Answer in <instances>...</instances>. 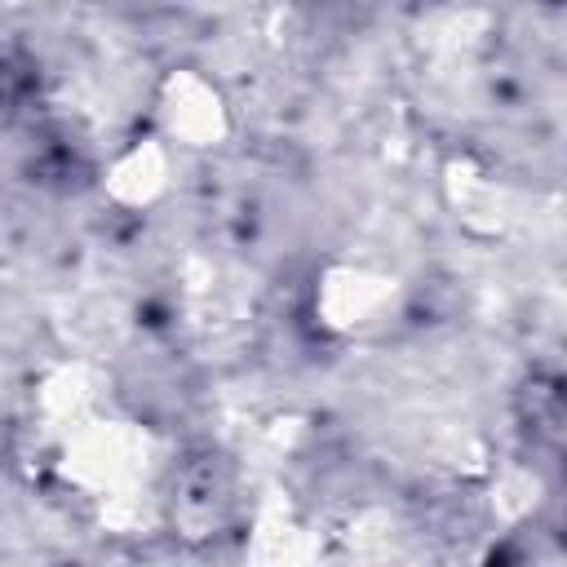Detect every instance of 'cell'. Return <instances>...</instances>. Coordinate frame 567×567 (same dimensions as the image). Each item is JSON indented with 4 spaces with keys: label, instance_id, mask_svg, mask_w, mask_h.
I'll list each match as a JSON object with an SVG mask.
<instances>
[{
    "label": "cell",
    "instance_id": "obj_1",
    "mask_svg": "<svg viewBox=\"0 0 567 567\" xmlns=\"http://www.w3.org/2000/svg\"><path fill=\"white\" fill-rule=\"evenodd\" d=\"M164 120H168L173 137H182V142H190V146H208V142L221 137V128H226L221 97H217V89H208L199 75H177V80L168 84Z\"/></svg>",
    "mask_w": 567,
    "mask_h": 567
}]
</instances>
